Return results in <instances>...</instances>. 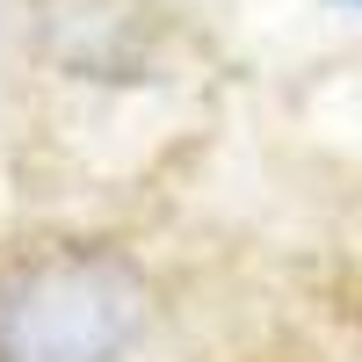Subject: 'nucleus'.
Returning a JSON list of instances; mask_svg holds the SVG:
<instances>
[{
	"label": "nucleus",
	"instance_id": "f257e3e1",
	"mask_svg": "<svg viewBox=\"0 0 362 362\" xmlns=\"http://www.w3.org/2000/svg\"><path fill=\"white\" fill-rule=\"evenodd\" d=\"M145 326V276L116 254H51L0 283V362H116Z\"/></svg>",
	"mask_w": 362,
	"mask_h": 362
},
{
	"label": "nucleus",
	"instance_id": "f03ea898",
	"mask_svg": "<svg viewBox=\"0 0 362 362\" xmlns=\"http://www.w3.org/2000/svg\"><path fill=\"white\" fill-rule=\"evenodd\" d=\"M355 8H362V0H355Z\"/></svg>",
	"mask_w": 362,
	"mask_h": 362
}]
</instances>
